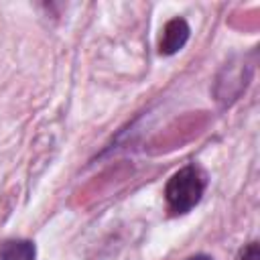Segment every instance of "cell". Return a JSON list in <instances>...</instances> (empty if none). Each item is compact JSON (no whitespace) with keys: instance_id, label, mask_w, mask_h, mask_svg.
Instances as JSON below:
<instances>
[{"instance_id":"5b68a950","label":"cell","mask_w":260,"mask_h":260,"mask_svg":"<svg viewBox=\"0 0 260 260\" xmlns=\"http://www.w3.org/2000/svg\"><path fill=\"white\" fill-rule=\"evenodd\" d=\"M187 260H211L209 256H203V254H197V256H191V258H187Z\"/></svg>"},{"instance_id":"6da1fadb","label":"cell","mask_w":260,"mask_h":260,"mask_svg":"<svg viewBox=\"0 0 260 260\" xmlns=\"http://www.w3.org/2000/svg\"><path fill=\"white\" fill-rule=\"evenodd\" d=\"M205 189V177L203 173L189 165L183 167L181 171H177L165 189V197H167V205L173 213H187L189 209H193Z\"/></svg>"},{"instance_id":"277c9868","label":"cell","mask_w":260,"mask_h":260,"mask_svg":"<svg viewBox=\"0 0 260 260\" xmlns=\"http://www.w3.org/2000/svg\"><path fill=\"white\" fill-rule=\"evenodd\" d=\"M240 260H260V250H258V244H256V242L248 244V246L242 250Z\"/></svg>"},{"instance_id":"3957f363","label":"cell","mask_w":260,"mask_h":260,"mask_svg":"<svg viewBox=\"0 0 260 260\" xmlns=\"http://www.w3.org/2000/svg\"><path fill=\"white\" fill-rule=\"evenodd\" d=\"M0 260H35V246L26 240H12L0 248Z\"/></svg>"},{"instance_id":"7a4b0ae2","label":"cell","mask_w":260,"mask_h":260,"mask_svg":"<svg viewBox=\"0 0 260 260\" xmlns=\"http://www.w3.org/2000/svg\"><path fill=\"white\" fill-rule=\"evenodd\" d=\"M187 39H189V24L183 18H173L162 28L158 51L162 55H173V53H177V51L183 49V45L187 43Z\"/></svg>"}]
</instances>
